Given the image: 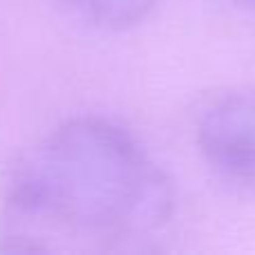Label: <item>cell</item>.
<instances>
[{"label": "cell", "instance_id": "6da1fadb", "mask_svg": "<svg viewBox=\"0 0 255 255\" xmlns=\"http://www.w3.org/2000/svg\"><path fill=\"white\" fill-rule=\"evenodd\" d=\"M166 172L121 126L81 117L22 157L2 208V251H119L172 215Z\"/></svg>", "mask_w": 255, "mask_h": 255}, {"label": "cell", "instance_id": "3957f363", "mask_svg": "<svg viewBox=\"0 0 255 255\" xmlns=\"http://www.w3.org/2000/svg\"><path fill=\"white\" fill-rule=\"evenodd\" d=\"M63 4L88 25L117 31L141 22L157 0H63Z\"/></svg>", "mask_w": 255, "mask_h": 255}, {"label": "cell", "instance_id": "7a4b0ae2", "mask_svg": "<svg viewBox=\"0 0 255 255\" xmlns=\"http://www.w3.org/2000/svg\"><path fill=\"white\" fill-rule=\"evenodd\" d=\"M197 145L224 181L255 193V90H231L204 106Z\"/></svg>", "mask_w": 255, "mask_h": 255}, {"label": "cell", "instance_id": "277c9868", "mask_svg": "<svg viewBox=\"0 0 255 255\" xmlns=\"http://www.w3.org/2000/svg\"><path fill=\"white\" fill-rule=\"evenodd\" d=\"M247 2H251V4H255V0H247Z\"/></svg>", "mask_w": 255, "mask_h": 255}]
</instances>
